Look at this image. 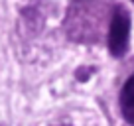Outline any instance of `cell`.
Masks as SVG:
<instances>
[{
	"mask_svg": "<svg viewBox=\"0 0 134 126\" xmlns=\"http://www.w3.org/2000/svg\"><path fill=\"white\" fill-rule=\"evenodd\" d=\"M120 108H122V116L134 124V75L124 83L120 91Z\"/></svg>",
	"mask_w": 134,
	"mask_h": 126,
	"instance_id": "7a4b0ae2",
	"label": "cell"
},
{
	"mask_svg": "<svg viewBox=\"0 0 134 126\" xmlns=\"http://www.w3.org/2000/svg\"><path fill=\"white\" fill-rule=\"evenodd\" d=\"M128 32H130V18L122 6H116L113 12L109 28V51L114 57H122L128 45Z\"/></svg>",
	"mask_w": 134,
	"mask_h": 126,
	"instance_id": "6da1fadb",
	"label": "cell"
},
{
	"mask_svg": "<svg viewBox=\"0 0 134 126\" xmlns=\"http://www.w3.org/2000/svg\"><path fill=\"white\" fill-rule=\"evenodd\" d=\"M132 2H134V0H132Z\"/></svg>",
	"mask_w": 134,
	"mask_h": 126,
	"instance_id": "3957f363",
	"label": "cell"
}]
</instances>
